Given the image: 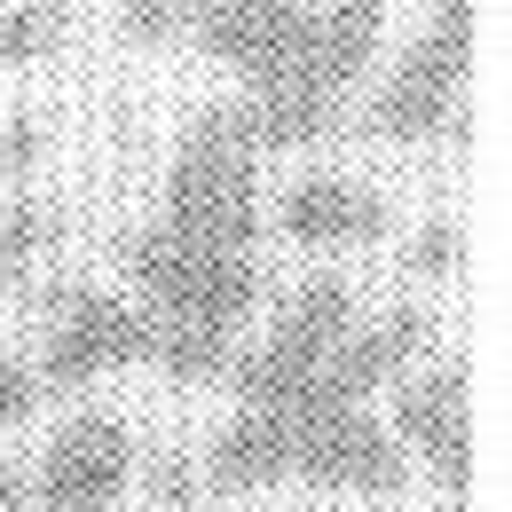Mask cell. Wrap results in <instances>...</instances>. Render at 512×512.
<instances>
[{
	"label": "cell",
	"instance_id": "4",
	"mask_svg": "<svg viewBox=\"0 0 512 512\" xmlns=\"http://www.w3.org/2000/svg\"><path fill=\"white\" fill-rule=\"evenodd\" d=\"M150 347H158V323L134 292H71L32 371H40V386H87L103 371L150 363Z\"/></svg>",
	"mask_w": 512,
	"mask_h": 512
},
{
	"label": "cell",
	"instance_id": "7",
	"mask_svg": "<svg viewBox=\"0 0 512 512\" xmlns=\"http://www.w3.org/2000/svg\"><path fill=\"white\" fill-rule=\"evenodd\" d=\"M379 40H386V0H323L316 56H308V79H300V150L339 127V111L363 87Z\"/></svg>",
	"mask_w": 512,
	"mask_h": 512
},
{
	"label": "cell",
	"instance_id": "9",
	"mask_svg": "<svg viewBox=\"0 0 512 512\" xmlns=\"http://www.w3.org/2000/svg\"><path fill=\"white\" fill-rule=\"evenodd\" d=\"M276 229L308 253H339V245H379L386 237V197L347 174H300L276 197Z\"/></svg>",
	"mask_w": 512,
	"mask_h": 512
},
{
	"label": "cell",
	"instance_id": "10",
	"mask_svg": "<svg viewBox=\"0 0 512 512\" xmlns=\"http://www.w3.org/2000/svg\"><path fill=\"white\" fill-rule=\"evenodd\" d=\"M213 489H268L292 473V426L276 410H237L221 434H213Z\"/></svg>",
	"mask_w": 512,
	"mask_h": 512
},
{
	"label": "cell",
	"instance_id": "1",
	"mask_svg": "<svg viewBox=\"0 0 512 512\" xmlns=\"http://www.w3.org/2000/svg\"><path fill=\"white\" fill-rule=\"evenodd\" d=\"M323 0H182V32L237 79V119L268 150H300V79L316 56Z\"/></svg>",
	"mask_w": 512,
	"mask_h": 512
},
{
	"label": "cell",
	"instance_id": "17",
	"mask_svg": "<svg viewBox=\"0 0 512 512\" xmlns=\"http://www.w3.org/2000/svg\"><path fill=\"white\" fill-rule=\"evenodd\" d=\"M24 505H32V481H24L16 457H0V512H24Z\"/></svg>",
	"mask_w": 512,
	"mask_h": 512
},
{
	"label": "cell",
	"instance_id": "6",
	"mask_svg": "<svg viewBox=\"0 0 512 512\" xmlns=\"http://www.w3.org/2000/svg\"><path fill=\"white\" fill-rule=\"evenodd\" d=\"M127 473H134V434L111 410H87L48 442L40 481H32V512H111Z\"/></svg>",
	"mask_w": 512,
	"mask_h": 512
},
{
	"label": "cell",
	"instance_id": "16",
	"mask_svg": "<svg viewBox=\"0 0 512 512\" xmlns=\"http://www.w3.org/2000/svg\"><path fill=\"white\" fill-rule=\"evenodd\" d=\"M449 260H457V237H449L442 221H434V229H418V237H410V268H418V276H442Z\"/></svg>",
	"mask_w": 512,
	"mask_h": 512
},
{
	"label": "cell",
	"instance_id": "13",
	"mask_svg": "<svg viewBox=\"0 0 512 512\" xmlns=\"http://www.w3.org/2000/svg\"><path fill=\"white\" fill-rule=\"evenodd\" d=\"M142 481H150V505L158 512H190L197 505V465L182 449H158V457L142 465Z\"/></svg>",
	"mask_w": 512,
	"mask_h": 512
},
{
	"label": "cell",
	"instance_id": "12",
	"mask_svg": "<svg viewBox=\"0 0 512 512\" xmlns=\"http://www.w3.org/2000/svg\"><path fill=\"white\" fill-rule=\"evenodd\" d=\"M48 229H56V221H48V205H40V197H16V205L0 213V292L32 268V253L48 245Z\"/></svg>",
	"mask_w": 512,
	"mask_h": 512
},
{
	"label": "cell",
	"instance_id": "2",
	"mask_svg": "<svg viewBox=\"0 0 512 512\" xmlns=\"http://www.w3.org/2000/svg\"><path fill=\"white\" fill-rule=\"evenodd\" d=\"M473 40H481V0H434L426 24L410 32V48L394 56L386 87L363 111V134L371 142H394V150H426L457 127L465 111V79H473Z\"/></svg>",
	"mask_w": 512,
	"mask_h": 512
},
{
	"label": "cell",
	"instance_id": "8",
	"mask_svg": "<svg viewBox=\"0 0 512 512\" xmlns=\"http://www.w3.org/2000/svg\"><path fill=\"white\" fill-rule=\"evenodd\" d=\"M394 442L410 449L442 489H465L473 473V410H465V363H426L394 386Z\"/></svg>",
	"mask_w": 512,
	"mask_h": 512
},
{
	"label": "cell",
	"instance_id": "15",
	"mask_svg": "<svg viewBox=\"0 0 512 512\" xmlns=\"http://www.w3.org/2000/svg\"><path fill=\"white\" fill-rule=\"evenodd\" d=\"M32 402H40V371L24 355H0V426H24Z\"/></svg>",
	"mask_w": 512,
	"mask_h": 512
},
{
	"label": "cell",
	"instance_id": "3",
	"mask_svg": "<svg viewBox=\"0 0 512 512\" xmlns=\"http://www.w3.org/2000/svg\"><path fill=\"white\" fill-rule=\"evenodd\" d=\"M347 323H355V284L347 276H308L276 308V331L260 339L245 363H229L237 410H284V402H300L308 379H316V363L347 339Z\"/></svg>",
	"mask_w": 512,
	"mask_h": 512
},
{
	"label": "cell",
	"instance_id": "11",
	"mask_svg": "<svg viewBox=\"0 0 512 512\" xmlns=\"http://www.w3.org/2000/svg\"><path fill=\"white\" fill-rule=\"evenodd\" d=\"M71 0H0V71H32L64 56L71 40Z\"/></svg>",
	"mask_w": 512,
	"mask_h": 512
},
{
	"label": "cell",
	"instance_id": "5",
	"mask_svg": "<svg viewBox=\"0 0 512 512\" xmlns=\"http://www.w3.org/2000/svg\"><path fill=\"white\" fill-rule=\"evenodd\" d=\"M284 426H292V473L300 481H316V489H363V497L402 489V442L363 402L355 410H300Z\"/></svg>",
	"mask_w": 512,
	"mask_h": 512
},
{
	"label": "cell",
	"instance_id": "14",
	"mask_svg": "<svg viewBox=\"0 0 512 512\" xmlns=\"http://www.w3.org/2000/svg\"><path fill=\"white\" fill-rule=\"evenodd\" d=\"M111 16H119V32L142 40V48H158V40L182 32V0H111Z\"/></svg>",
	"mask_w": 512,
	"mask_h": 512
}]
</instances>
